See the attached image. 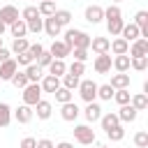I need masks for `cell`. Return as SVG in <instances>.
<instances>
[{
    "label": "cell",
    "mask_w": 148,
    "mask_h": 148,
    "mask_svg": "<svg viewBox=\"0 0 148 148\" xmlns=\"http://www.w3.org/2000/svg\"><path fill=\"white\" fill-rule=\"evenodd\" d=\"M90 35L88 32H83V30H76V28H72V30H67L65 32V44L69 46V49H88L90 46Z\"/></svg>",
    "instance_id": "obj_1"
},
{
    "label": "cell",
    "mask_w": 148,
    "mask_h": 148,
    "mask_svg": "<svg viewBox=\"0 0 148 148\" xmlns=\"http://www.w3.org/2000/svg\"><path fill=\"white\" fill-rule=\"evenodd\" d=\"M79 95L83 102H95L97 97V83L92 79H81L79 81Z\"/></svg>",
    "instance_id": "obj_2"
},
{
    "label": "cell",
    "mask_w": 148,
    "mask_h": 148,
    "mask_svg": "<svg viewBox=\"0 0 148 148\" xmlns=\"http://www.w3.org/2000/svg\"><path fill=\"white\" fill-rule=\"evenodd\" d=\"M21 95H23V104L35 106V104L42 99V86H39V83H28Z\"/></svg>",
    "instance_id": "obj_3"
},
{
    "label": "cell",
    "mask_w": 148,
    "mask_h": 148,
    "mask_svg": "<svg viewBox=\"0 0 148 148\" xmlns=\"http://www.w3.org/2000/svg\"><path fill=\"white\" fill-rule=\"evenodd\" d=\"M74 139L81 146H92L95 143V132H92L90 125H76L74 127Z\"/></svg>",
    "instance_id": "obj_4"
},
{
    "label": "cell",
    "mask_w": 148,
    "mask_h": 148,
    "mask_svg": "<svg viewBox=\"0 0 148 148\" xmlns=\"http://www.w3.org/2000/svg\"><path fill=\"white\" fill-rule=\"evenodd\" d=\"M79 113H81V109H79L74 102H65V104H60V118H62V120L74 123V120L79 118Z\"/></svg>",
    "instance_id": "obj_5"
},
{
    "label": "cell",
    "mask_w": 148,
    "mask_h": 148,
    "mask_svg": "<svg viewBox=\"0 0 148 148\" xmlns=\"http://www.w3.org/2000/svg\"><path fill=\"white\" fill-rule=\"evenodd\" d=\"M83 16H86V21H88V23H92V25H95V23L104 21V7H99V5H88Z\"/></svg>",
    "instance_id": "obj_6"
},
{
    "label": "cell",
    "mask_w": 148,
    "mask_h": 148,
    "mask_svg": "<svg viewBox=\"0 0 148 148\" xmlns=\"http://www.w3.org/2000/svg\"><path fill=\"white\" fill-rule=\"evenodd\" d=\"M16 69H18V65L14 58H7L5 62H0V81H9L16 74Z\"/></svg>",
    "instance_id": "obj_7"
},
{
    "label": "cell",
    "mask_w": 148,
    "mask_h": 148,
    "mask_svg": "<svg viewBox=\"0 0 148 148\" xmlns=\"http://www.w3.org/2000/svg\"><path fill=\"white\" fill-rule=\"evenodd\" d=\"M92 67H95L97 74H106V72H111V56H109V53H99V56H95Z\"/></svg>",
    "instance_id": "obj_8"
},
{
    "label": "cell",
    "mask_w": 148,
    "mask_h": 148,
    "mask_svg": "<svg viewBox=\"0 0 148 148\" xmlns=\"http://www.w3.org/2000/svg\"><path fill=\"white\" fill-rule=\"evenodd\" d=\"M116 116H118V120H120V123H134V120H136V116H139V111H136L132 104H123V106L118 109V113H116Z\"/></svg>",
    "instance_id": "obj_9"
},
{
    "label": "cell",
    "mask_w": 148,
    "mask_h": 148,
    "mask_svg": "<svg viewBox=\"0 0 148 148\" xmlns=\"http://www.w3.org/2000/svg\"><path fill=\"white\" fill-rule=\"evenodd\" d=\"M49 53L53 56V58H60V60H65L69 53H72V49L65 44V42H58V39H53V44H51V49H49Z\"/></svg>",
    "instance_id": "obj_10"
},
{
    "label": "cell",
    "mask_w": 148,
    "mask_h": 148,
    "mask_svg": "<svg viewBox=\"0 0 148 148\" xmlns=\"http://www.w3.org/2000/svg\"><path fill=\"white\" fill-rule=\"evenodd\" d=\"M127 56H130V58H132V56H148V39H143V37L134 39L132 46L127 49Z\"/></svg>",
    "instance_id": "obj_11"
},
{
    "label": "cell",
    "mask_w": 148,
    "mask_h": 148,
    "mask_svg": "<svg viewBox=\"0 0 148 148\" xmlns=\"http://www.w3.org/2000/svg\"><path fill=\"white\" fill-rule=\"evenodd\" d=\"M83 116H86V120H88V123H95V120H99V118H102V106H99L97 102H86Z\"/></svg>",
    "instance_id": "obj_12"
},
{
    "label": "cell",
    "mask_w": 148,
    "mask_h": 148,
    "mask_svg": "<svg viewBox=\"0 0 148 148\" xmlns=\"http://www.w3.org/2000/svg\"><path fill=\"white\" fill-rule=\"evenodd\" d=\"M12 116L16 118V123H21V125H25V123H30L32 120V106H28V104H21L16 111H12Z\"/></svg>",
    "instance_id": "obj_13"
},
{
    "label": "cell",
    "mask_w": 148,
    "mask_h": 148,
    "mask_svg": "<svg viewBox=\"0 0 148 148\" xmlns=\"http://www.w3.org/2000/svg\"><path fill=\"white\" fill-rule=\"evenodd\" d=\"M16 18H18V9H16L14 5H5V7H0V21H2L5 25H12Z\"/></svg>",
    "instance_id": "obj_14"
},
{
    "label": "cell",
    "mask_w": 148,
    "mask_h": 148,
    "mask_svg": "<svg viewBox=\"0 0 148 148\" xmlns=\"http://www.w3.org/2000/svg\"><path fill=\"white\" fill-rule=\"evenodd\" d=\"M120 37H123L125 42H134V39H139V37H141V30H139V25H136V23H125V25H123V30H120Z\"/></svg>",
    "instance_id": "obj_15"
},
{
    "label": "cell",
    "mask_w": 148,
    "mask_h": 148,
    "mask_svg": "<svg viewBox=\"0 0 148 148\" xmlns=\"http://www.w3.org/2000/svg\"><path fill=\"white\" fill-rule=\"evenodd\" d=\"M39 86H42V92H51V95H53V92L60 88V79L53 76V74H46V76H42V83H39Z\"/></svg>",
    "instance_id": "obj_16"
},
{
    "label": "cell",
    "mask_w": 148,
    "mask_h": 148,
    "mask_svg": "<svg viewBox=\"0 0 148 148\" xmlns=\"http://www.w3.org/2000/svg\"><path fill=\"white\" fill-rule=\"evenodd\" d=\"M32 113H37V118H39V120H49V118H51V113H53V106H51V102L39 99V102L35 104V111H32Z\"/></svg>",
    "instance_id": "obj_17"
},
{
    "label": "cell",
    "mask_w": 148,
    "mask_h": 148,
    "mask_svg": "<svg viewBox=\"0 0 148 148\" xmlns=\"http://www.w3.org/2000/svg\"><path fill=\"white\" fill-rule=\"evenodd\" d=\"M109 44H111V39H109V37H92L88 49H92V51L99 56V53H109Z\"/></svg>",
    "instance_id": "obj_18"
},
{
    "label": "cell",
    "mask_w": 148,
    "mask_h": 148,
    "mask_svg": "<svg viewBox=\"0 0 148 148\" xmlns=\"http://www.w3.org/2000/svg\"><path fill=\"white\" fill-rule=\"evenodd\" d=\"M132 23H136L139 25V30H141V37L143 39H148V12H136V16H134V21Z\"/></svg>",
    "instance_id": "obj_19"
},
{
    "label": "cell",
    "mask_w": 148,
    "mask_h": 148,
    "mask_svg": "<svg viewBox=\"0 0 148 148\" xmlns=\"http://www.w3.org/2000/svg\"><path fill=\"white\" fill-rule=\"evenodd\" d=\"M60 30H62V28L58 25V21H56L53 16H44V32H46L49 37H53V39H56V37L60 35Z\"/></svg>",
    "instance_id": "obj_20"
},
{
    "label": "cell",
    "mask_w": 148,
    "mask_h": 148,
    "mask_svg": "<svg viewBox=\"0 0 148 148\" xmlns=\"http://www.w3.org/2000/svg\"><path fill=\"white\" fill-rule=\"evenodd\" d=\"M23 72H25V76H28L30 83H39V81H42V67H39L37 62H30Z\"/></svg>",
    "instance_id": "obj_21"
},
{
    "label": "cell",
    "mask_w": 148,
    "mask_h": 148,
    "mask_svg": "<svg viewBox=\"0 0 148 148\" xmlns=\"http://www.w3.org/2000/svg\"><path fill=\"white\" fill-rule=\"evenodd\" d=\"M111 88L118 90V88H130V74L127 72H118L111 76Z\"/></svg>",
    "instance_id": "obj_22"
},
{
    "label": "cell",
    "mask_w": 148,
    "mask_h": 148,
    "mask_svg": "<svg viewBox=\"0 0 148 148\" xmlns=\"http://www.w3.org/2000/svg\"><path fill=\"white\" fill-rule=\"evenodd\" d=\"M127 49H130V42H125L123 37H116L111 44H109V51L113 53V56H120V53H127Z\"/></svg>",
    "instance_id": "obj_23"
},
{
    "label": "cell",
    "mask_w": 148,
    "mask_h": 148,
    "mask_svg": "<svg viewBox=\"0 0 148 148\" xmlns=\"http://www.w3.org/2000/svg\"><path fill=\"white\" fill-rule=\"evenodd\" d=\"M46 69H49V74H53V76H58V79H60V76L67 72V65H65V60L53 58V60H51V65H49Z\"/></svg>",
    "instance_id": "obj_24"
},
{
    "label": "cell",
    "mask_w": 148,
    "mask_h": 148,
    "mask_svg": "<svg viewBox=\"0 0 148 148\" xmlns=\"http://www.w3.org/2000/svg\"><path fill=\"white\" fill-rule=\"evenodd\" d=\"M130 104H132L136 111H146V109H148V95H146V92H136V95L130 97Z\"/></svg>",
    "instance_id": "obj_25"
},
{
    "label": "cell",
    "mask_w": 148,
    "mask_h": 148,
    "mask_svg": "<svg viewBox=\"0 0 148 148\" xmlns=\"http://www.w3.org/2000/svg\"><path fill=\"white\" fill-rule=\"evenodd\" d=\"M99 123H102V130L104 132H109V130H113L116 125H120V120H118V116L116 113H102V118H99Z\"/></svg>",
    "instance_id": "obj_26"
},
{
    "label": "cell",
    "mask_w": 148,
    "mask_h": 148,
    "mask_svg": "<svg viewBox=\"0 0 148 148\" xmlns=\"http://www.w3.org/2000/svg\"><path fill=\"white\" fill-rule=\"evenodd\" d=\"M123 25H125L123 18H106V30H109L111 37H118L120 30H123Z\"/></svg>",
    "instance_id": "obj_27"
},
{
    "label": "cell",
    "mask_w": 148,
    "mask_h": 148,
    "mask_svg": "<svg viewBox=\"0 0 148 148\" xmlns=\"http://www.w3.org/2000/svg\"><path fill=\"white\" fill-rule=\"evenodd\" d=\"M9 30H12V37H25V35H28V25H25L23 18H16V21L9 25Z\"/></svg>",
    "instance_id": "obj_28"
},
{
    "label": "cell",
    "mask_w": 148,
    "mask_h": 148,
    "mask_svg": "<svg viewBox=\"0 0 148 148\" xmlns=\"http://www.w3.org/2000/svg\"><path fill=\"white\" fill-rule=\"evenodd\" d=\"M111 65L116 67V72H127L130 69V56L127 53H120V56H116L111 60Z\"/></svg>",
    "instance_id": "obj_29"
},
{
    "label": "cell",
    "mask_w": 148,
    "mask_h": 148,
    "mask_svg": "<svg viewBox=\"0 0 148 148\" xmlns=\"http://www.w3.org/2000/svg\"><path fill=\"white\" fill-rule=\"evenodd\" d=\"M12 123V106L7 102H0V127H7Z\"/></svg>",
    "instance_id": "obj_30"
},
{
    "label": "cell",
    "mask_w": 148,
    "mask_h": 148,
    "mask_svg": "<svg viewBox=\"0 0 148 148\" xmlns=\"http://www.w3.org/2000/svg\"><path fill=\"white\" fill-rule=\"evenodd\" d=\"M51 16L58 21V25H60V28H62V25H67V23L72 21V12H69V9H56Z\"/></svg>",
    "instance_id": "obj_31"
},
{
    "label": "cell",
    "mask_w": 148,
    "mask_h": 148,
    "mask_svg": "<svg viewBox=\"0 0 148 148\" xmlns=\"http://www.w3.org/2000/svg\"><path fill=\"white\" fill-rule=\"evenodd\" d=\"M28 46H30V42L25 39V37H14V42H12V53L16 56V53H23V51H28Z\"/></svg>",
    "instance_id": "obj_32"
},
{
    "label": "cell",
    "mask_w": 148,
    "mask_h": 148,
    "mask_svg": "<svg viewBox=\"0 0 148 148\" xmlns=\"http://www.w3.org/2000/svg\"><path fill=\"white\" fill-rule=\"evenodd\" d=\"M130 67L136 69V72H143L148 67V56H132L130 58Z\"/></svg>",
    "instance_id": "obj_33"
},
{
    "label": "cell",
    "mask_w": 148,
    "mask_h": 148,
    "mask_svg": "<svg viewBox=\"0 0 148 148\" xmlns=\"http://www.w3.org/2000/svg\"><path fill=\"white\" fill-rule=\"evenodd\" d=\"M60 79H62V81H60V86H65V88H69V90L79 88V81H81V76H74V74H69V72H65Z\"/></svg>",
    "instance_id": "obj_34"
},
{
    "label": "cell",
    "mask_w": 148,
    "mask_h": 148,
    "mask_svg": "<svg viewBox=\"0 0 148 148\" xmlns=\"http://www.w3.org/2000/svg\"><path fill=\"white\" fill-rule=\"evenodd\" d=\"M53 95H56V102H58V104L72 102V97H74V95H72V90H69V88H65V86H60V88H58Z\"/></svg>",
    "instance_id": "obj_35"
},
{
    "label": "cell",
    "mask_w": 148,
    "mask_h": 148,
    "mask_svg": "<svg viewBox=\"0 0 148 148\" xmlns=\"http://www.w3.org/2000/svg\"><path fill=\"white\" fill-rule=\"evenodd\" d=\"M130 97H132V92H130L127 88H118V90H113V97H111V99H116V102L123 106V104H130Z\"/></svg>",
    "instance_id": "obj_36"
},
{
    "label": "cell",
    "mask_w": 148,
    "mask_h": 148,
    "mask_svg": "<svg viewBox=\"0 0 148 148\" xmlns=\"http://www.w3.org/2000/svg\"><path fill=\"white\" fill-rule=\"evenodd\" d=\"M37 9H39L42 16H51V14L56 12V2H53V0H42V2L37 5Z\"/></svg>",
    "instance_id": "obj_37"
},
{
    "label": "cell",
    "mask_w": 148,
    "mask_h": 148,
    "mask_svg": "<svg viewBox=\"0 0 148 148\" xmlns=\"http://www.w3.org/2000/svg\"><path fill=\"white\" fill-rule=\"evenodd\" d=\"M25 25H28V32H42L44 30V18L42 16H37V18H30V21H25Z\"/></svg>",
    "instance_id": "obj_38"
},
{
    "label": "cell",
    "mask_w": 148,
    "mask_h": 148,
    "mask_svg": "<svg viewBox=\"0 0 148 148\" xmlns=\"http://www.w3.org/2000/svg\"><path fill=\"white\" fill-rule=\"evenodd\" d=\"M9 81L14 83V88H21V90H23V88L30 83V81H28V76H25V72H18V69H16V74H14Z\"/></svg>",
    "instance_id": "obj_39"
},
{
    "label": "cell",
    "mask_w": 148,
    "mask_h": 148,
    "mask_svg": "<svg viewBox=\"0 0 148 148\" xmlns=\"http://www.w3.org/2000/svg\"><path fill=\"white\" fill-rule=\"evenodd\" d=\"M97 97L104 99V102H109V99L113 97V88H111V83H102V86H97Z\"/></svg>",
    "instance_id": "obj_40"
},
{
    "label": "cell",
    "mask_w": 148,
    "mask_h": 148,
    "mask_svg": "<svg viewBox=\"0 0 148 148\" xmlns=\"http://www.w3.org/2000/svg\"><path fill=\"white\" fill-rule=\"evenodd\" d=\"M37 16H42V14H39V9H37L35 5H28V7H23V12H21V18H23V21H30V18H37Z\"/></svg>",
    "instance_id": "obj_41"
},
{
    "label": "cell",
    "mask_w": 148,
    "mask_h": 148,
    "mask_svg": "<svg viewBox=\"0 0 148 148\" xmlns=\"http://www.w3.org/2000/svg\"><path fill=\"white\" fill-rule=\"evenodd\" d=\"M134 146L136 148H148V132L146 130H139L134 134Z\"/></svg>",
    "instance_id": "obj_42"
},
{
    "label": "cell",
    "mask_w": 148,
    "mask_h": 148,
    "mask_svg": "<svg viewBox=\"0 0 148 148\" xmlns=\"http://www.w3.org/2000/svg\"><path fill=\"white\" fill-rule=\"evenodd\" d=\"M106 136H109L111 141H123V139H125V130H123V125H116L113 130H109Z\"/></svg>",
    "instance_id": "obj_43"
},
{
    "label": "cell",
    "mask_w": 148,
    "mask_h": 148,
    "mask_svg": "<svg viewBox=\"0 0 148 148\" xmlns=\"http://www.w3.org/2000/svg\"><path fill=\"white\" fill-rule=\"evenodd\" d=\"M104 18H123L120 7H118V5H109V7L104 9Z\"/></svg>",
    "instance_id": "obj_44"
},
{
    "label": "cell",
    "mask_w": 148,
    "mask_h": 148,
    "mask_svg": "<svg viewBox=\"0 0 148 148\" xmlns=\"http://www.w3.org/2000/svg\"><path fill=\"white\" fill-rule=\"evenodd\" d=\"M67 72H69V74H74V76H81V74H86V62L74 60V62L67 67Z\"/></svg>",
    "instance_id": "obj_45"
},
{
    "label": "cell",
    "mask_w": 148,
    "mask_h": 148,
    "mask_svg": "<svg viewBox=\"0 0 148 148\" xmlns=\"http://www.w3.org/2000/svg\"><path fill=\"white\" fill-rule=\"evenodd\" d=\"M51 60H53V56H51L49 51H42V53L37 56V60H35V62H37V65L44 69V67H49V65H51Z\"/></svg>",
    "instance_id": "obj_46"
},
{
    "label": "cell",
    "mask_w": 148,
    "mask_h": 148,
    "mask_svg": "<svg viewBox=\"0 0 148 148\" xmlns=\"http://www.w3.org/2000/svg\"><path fill=\"white\" fill-rule=\"evenodd\" d=\"M14 60H16V65H23V67H28L30 62H35V60H32V56H30L28 51H23V53H16V58H14Z\"/></svg>",
    "instance_id": "obj_47"
},
{
    "label": "cell",
    "mask_w": 148,
    "mask_h": 148,
    "mask_svg": "<svg viewBox=\"0 0 148 148\" xmlns=\"http://www.w3.org/2000/svg\"><path fill=\"white\" fill-rule=\"evenodd\" d=\"M72 51H74V60H79V62L88 60V49H72Z\"/></svg>",
    "instance_id": "obj_48"
},
{
    "label": "cell",
    "mask_w": 148,
    "mask_h": 148,
    "mask_svg": "<svg viewBox=\"0 0 148 148\" xmlns=\"http://www.w3.org/2000/svg\"><path fill=\"white\" fill-rule=\"evenodd\" d=\"M42 51H44V46H42V44H30V46H28V53L32 56V60H37V56H39Z\"/></svg>",
    "instance_id": "obj_49"
},
{
    "label": "cell",
    "mask_w": 148,
    "mask_h": 148,
    "mask_svg": "<svg viewBox=\"0 0 148 148\" xmlns=\"http://www.w3.org/2000/svg\"><path fill=\"white\" fill-rule=\"evenodd\" d=\"M37 146V139H32V136H25L23 141H21V146L18 148H35Z\"/></svg>",
    "instance_id": "obj_50"
},
{
    "label": "cell",
    "mask_w": 148,
    "mask_h": 148,
    "mask_svg": "<svg viewBox=\"0 0 148 148\" xmlns=\"http://www.w3.org/2000/svg\"><path fill=\"white\" fill-rule=\"evenodd\" d=\"M35 148H53V141H51V139H39Z\"/></svg>",
    "instance_id": "obj_51"
},
{
    "label": "cell",
    "mask_w": 148,
    "mask_h": 148,
    "mask_svg": "<svg viewBox=\"0 0 148 148\" xmlns=\"http://www.w3.org/2000/svg\"><path fill=\"white\" fill-rule=\"evenodd\" d=\"M7 58H12V51H9V49H5V46H0V62H5Z\"/></svg>",
    "instance_id": "obj_52"
},
{
    "label": "cell",
    "mask_w": 148,
    "mask_h": 148,
    "mask_svg": "<svg viewBox=\"0 0 148 148\" xmlns=\"http://www.w3.org/2000/svg\"><path fill=\"white\" fill-rule=\"evenodd\" d=\"M53 148H74V146H72L69 141H60V143H58V146H53Z\"/></svg>",
    "instance_id": "obj_53"
},
{
    "label": "cell",
    "mask_w": 148,
    "mask_h": 148,
    "mask_svg": "<svg viewBox=\"0 0 148 148\" xmlns=\"http://www.w3.org/2000/svg\"><path fill=\"white\" fill-rule=\"evenodd\" d=\"M5 30H7V25H5V23H2V21H0V37H2V35H5Z\"/></svg>",
    "instance_id": "obj_54"
},
{
    "label": "cell",
    "mask_w": 148,
    "mask_h": 148,
    "mask_svg": "<svg viewBox=\"0 0 148 148\" xmlns=\"http://www.w3.org/2000/svg\"><path fill=\"white\" fill-rule=\"evenodd\" d=\"M95 148H109V146H95Z\"/></svg>",
    "instance_id": "obj_55"
},
{
    "label": "cell",
    "mask_w": 148,
    "mask_h": 148,
    "mask_svg": "<svg viewBox=\"0 0 148 148\" xmlns=\"http://www.w3.org/2000/svg\"><path fill=\"white\" fill-rule=\"evenodd\" d=\"M0 46H2V37H0Z\"/></svg>",
    "instance_id": "obj_56"
},
{
    "label": "cell",
    "mask_w": 148,
    "mask_h": 148,
    "mask_svg": "<svg viewBox=\"0 0 148 148\" xmlns=\"http://www.w3.org/2000/svg\"><path fill=\"white\" fill-rule=\"evenodd\" d=\"M113 2H120V0H113Z\"/></svg>",
    "instance_id": "obj_57"
}]
</instances>
